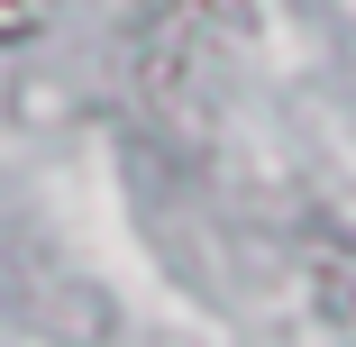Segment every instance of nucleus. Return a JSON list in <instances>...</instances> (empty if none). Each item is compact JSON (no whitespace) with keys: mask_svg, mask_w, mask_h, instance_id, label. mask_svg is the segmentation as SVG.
I'll list each match as a JSON object with an SVG mask.
<instances>
[]
</instances>
